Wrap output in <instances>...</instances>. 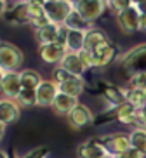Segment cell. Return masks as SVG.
I'll list each match as a JSON object with an SVG mask.
<instances>
[{"label":"cell","mask_w":146,"mask_h":158,"mask_svg":"<svg viewBox=\"0 0 146 158\" xmlns=\"http://www.w3.org/2000/svg\"><path fill=\"white\" fill-rule=\"evenodd\" d=\"M24 61V54L18 45L0 40V71L2 73H16L21 70Z\"/></svg>","instance_id":"6da1fadb"},{"label":"cell","mask_w":146,"mask_h":158,"mask_svg":"<svg viewBox=\"0 0 146 158\" xmlns=\"http://www.w3.org/2000/svg\"><path fill=\"white\" fill-rule=\"evenodd\" d=\"M120 66L129 77L146 73V44L136 45L123 52L120 57Z\"/></svg>","instance_id":"7a4b0ae2"},{"label":"cell","mask_w":146,"mask_h":158,"mask_svg":"<svg viewBox=\"0 0 146 158\" xmlns=\"http://www.w3.org/2000/svg\"><path fill=\"white\" fill-rule=\"evenodd\" d=\"M44 10H45V14L52 24L63 26L73 10V2L71 0H45Z\"/></svg>","instance_id":"3957f363"},{"label":"cell","mask_w":146,"mask_h":158,"mask_svg":"<svg viewBox=\"0 0 146 158\" xmlns=\"http://www.w3.org/2000/svg\"><path fill=\"white\" fill-rule=\"evenodd\" d=\"M99 139L103 143V146L106 148L108 155L111 158H118L120 155L127 153L131 146V139H129V134H123V132H113V134H106V135H99Z\"/></svg>","instance_id":"277c9868"},{"label":"cell","mask_w":146,"mask_h":158,"mask_svg":"<svg viewBox=\"0 0 146 158\" xmlns=\"http://www.w3.org/2000/svg\"><path fill=\"white\" fill-rule=\"evenodd\" d=\"M106 7L108 5L104 0H77V2H73V9L84 19H87L90 24L103 16Z\"/></svg>","instance_id":"5b68a950"},{"label":"cell","mask_w":146,"mask_h":158,"mask_svg":"<svg viewBox=\"0 0 146 158\" xmlns=\"http://www.w3.org/2000/svg\"><path fill=\"white\" fill-rule=\"evenodd\" d=\"M94 118H96V115L92 113V110H90L87 104H84V102H78V104L68 113L66 122H68V125H70L71 129L78 130V129H84V127H87V125H92V123H94Z\"/></svg>","instance_id":"8992f818"},{"label":"cell","mask_w":146,"mask_h":158,"mask_svg":"<svg viewBox=\"0 0 146 158\" xmlns=\"http://www.w3.org/2000/svg\"><path fill=\"white\" fill-rule=\"evenodd\" d=\"M4 21L10 26H24L30 24L28 4L26 2H9L4 14Z\"/></svg>","instance_id":"52a82bcc"},{"label":"cell","mask_w":146,"mask_h":158,"mask_svg":"<svg viewBox=\"0 0 146 158\" xmlns=\"http://www.w3.org/2000/svg\"><path fill=\"white\" fill-rule=\"evenodd\" d=\"M77 155H78V158H104V156H110L99 137H90V139H87L85 143H82L80 146L77 148Z\"/></svg>","instance_id":"ba28073f"},{"label":"cell","mask_w":146,"mask_h":158,"mask_svg":"<svg viewBox=\"0 0 146 158\" xmlns=\"http://www.w3.org/2000/svg\"><path fill=\"white\" fill-rule=\"evenodd\" d=\"M0 90L4 94L5 99H12L16 101L18 96L23 90V85H21V77H19V71L16 73H5L2 82H0Z\"/></svg>","instance_id":"9c48e42d"},{"label":"cell","mask_w":146,"mask_h":158,"mask_svg":"<svg viewBox=\"0 0 146 158\" xmlns=\"http://www.w3.org/2000/svg\"><path fill=\"white\" fill-rule=\"evenodd\" d=\"M66 54H68V51L63 45H59V44H49V45L38 47V56H40V59L44 63H47V64L59 66Z\"/></svg>","instance_id":"30bf717a"},{"label":"cell","mask_w":146,"mask_h":158,"mask_svg":"<svg viewBox=\"0 0 146 158\" xmlns=\"http://www.w3.org/2000/svg\"><path fill=\"white\" fill-rule=\"evenodd\" d=\"M57 94H59V89H57V85L52 82V80H44L42 84L38 85L37 89V102L38 106H44L47 108L54 104V101H56Z\"/></svg>","instance_id":"8fae6325"},{"label":"cell","mask_w":146,"mask_h":158,"mask_svg":"<svg viewBox=\"0 0 146 158\" xmlns=\"http://www.w3.org/2000/svg\"><path fill=\"white\" fill-rule=\"evenodd\" d=\"M19 116H21V106L18 102L5 98L0 99V122L5 127L16 123L19 120Z\"/></svg>","instance_id":"7c38bea8"},{"label":"cell","mask_w":146,"mask_h":158,"mask_svg":"<svg viewBox=\"0 0 146 158\" xmlns=\"http://www.w3.org/2000/svg\"><path fill=\"white\" fill-rule=\"evenodd\" d=\"M110 44H111V40L108 38V35H106L103 30L92 26L89 31L85 33V45H84L85 51L96 52V51H99V49H103V47L110 45Z\"/></svg>","instance_id":"4fadbf2b"},{"label":"cell","mask_w":146,"mask_h":158,"mask_svg":"<svg viewBox=\"0 0 146 158\" xmlns=\"http://www.w3.org/2000/svg\"><path fill=\"white\" fill-rule=\"evenodd\" d=\"M137 23H139V12L137 9L132 5L131 9L123 10L120 14H117V24L120 26L125 35H132L137 31Z\"/></svg>","instance_id":"5bb4252c"},{"label":"cell","mask_w":146,"mask_h":158,"mask_svg":"<svg viewBox=\"0 0 146 158\" xmlns=\"http://www.w3.org/2000/svg\"><path fill=\"white\" fill-rule=\"evenodd\" d=\"M98 87H99V92L103 94V98L111 104V108H118L120 104L125 102V99H123V90L118 89L117 85H113L111 82L101 80L98 84Z\"/></svg>","instance_id":"9a60e30c"},{"label":"cell","mask_w":146,"mask_h":158,"mask_svg":"<svg viewBox=\"0 0 146 158\" xmlns=\"http://www.w3.org/2000/svg\"><path fill=\"white\" fill-rule=\"evenodd\" d=\"M44 2H45V0H42V2H35V0L26 2V4H28L30 24H31L35 30L42 28V26H45V24L51 23L49 18H47V14H45V10H44Z\"/></svg>","instance_id":"2e32d148"},{"label":"cell","mask_w":146,"mask_h":158,"mask_svg":"<svg viewBox=\"0 0 146 158\" xmlns=\"http://www.w3.org/2000/svg\"><path fill=\"white\" fill-rule=\"evenodd\" d=\"M118 56V47L110 44V45L99 49V51L92 52V57H94V68H106L108 64H111Z\"/></svg>","instance_id":"e0dca14e"},{"label":"cell","mask_w":146,"mask_h":158,"mask_svg":"<svg viewBox=\"0 0 146 158\" xmlns=\"http://www.w3.org/2000/svg\"><path fill=\"white\" fill-rule=\"evenodd\" d=\"M59 28L57 24H45L42 28L35 30V38L38 40V45H49V44H57V37H59Z\"/></svg>","instance_id":"ac0fdd59"},{"label":"cell","mask_w":146,"mask_h":158,"mask_svg":"<svg viewBox=\"0 0 146 158\" xmlns=\"http://www.w3.org/2000/svg\"><path fill=\"white\" fill-rule=\"evenodd\" d=\"M59 66H61L63 70H66L68 73L75 75V77H82V75L87 71L84 63H82V59H80V56H78L77 52H68Z\"/></svg>","instance_id":"d6986e66"},{"label":"cell","mask_w":146,"mask_h":158,"mask_svg":"<svg viewBox=\"0 0 146 158\" xmlns=\"http://www.w3.org/2000/svg\"><path fill=\"white\" fill-rule=\"evenodd\" d=\"M123 125L134 127V129H139V120H137V108L129 104V102H123L118 106V120Z\"/></svg>","instance_id":"ffe728a7"},{"label":"cell","mask_w":146,"mask_h":158,"mask_svg":"<svg viewBox=\"0 0 146 158\" xmlns=\"http://www.w3.org/2000/svg\"><path fill=\"white\" fill-rule=\"evenodd\" d=\"M78 102L80 101H78L77 98H71V96H66V94L59 92L57 94V98H56V101H54V104H52V110H54L57 115L68 116V113H70Z\"/></svg>","instance_id":"44dd1931"},{"label":"cell","mask_w":146,"mask_h":158,"mask_svg":"<svg viewBox=\"0 0 146 158\" xmlns=\"http://www.w3.org/2000/svg\"><path fill=\"white\" fill-rule=\"evenodd\" d=\"M19 77H21V85H23V89H26V90H37L38 85L44 82L42 75L38 73V71L31 70V68L21 70L19 71Z\"/></svg>","instance_id":"7402d4cb"},{"label":"cell","mask_w":146,"mask_h":158,"mask_svg":"<svg viewBox=\"0 0 146 158\" xmlns=\"http://www.w3.org/2000/svg\"><path fill=\"white\" fill-rule=\"evenodd\" d=\"M123 90V99L125 102L136 106L137 110L146 106V90H141V89H134V87H125Z\"/></svg>","instance_id":"603a6c76"},{"label":"cell","mask_w":146,"mask_h":158,"mask_svg":"<svg viewBox=\"0 0 146 158\" xmlns=\"http://www.w3.org/2000/svg\"><path fill=\"white\" fill-rule=\"evenodd\" d=\"M57 89H59V92L66 94V96H71V98H80L82 94H84L85 90V82L84 78H75V80H70V82H66V84H61L57 85Z\"/></svg>","instance_id":"cb8c5ba5"},{"label":"cell","mask_w":146,"mask_h":158,"mask_svg":"<svg viewBox=\"0 0 146 158\" xmlns=\"http://www.w3.org/2000/svg\"><path fill=\"white\" fill-rule=\"evenodd\" d=\"M85 33H87V31L70 30V31H68V38H66V51H68V52H77V54H78L80 51H84Z\"/></svg>","instance_id":"d4e9b609"},{"label":"cell","mask_w":146,"mask_h":158,"mask_svg":"<svg viewBox=\"0 0 146 158\" xmlns=\"http://www.w3.org/2000/svg\"><path fill=\"white\" fill-rule=\"evenodd\" d=\"M65 26L68 30H77V31H89V30L92 28V24H90L87 19L82 18L75 9L71 10V14L68 16V19L65 21Z\"/></svg>","instance_id":"484cf974"},{"label":"cell","mask_w":146,"mask_h":158,"mask_svg":"<svg viewBox=\"0 0 146 158\" xmlns=\"http://www.w3.org/2000/svg\"><path fill=\"white\" fill-rule=\"evenodd\" d=\"M131 146L146 156V129H134L129 132Z\"/></svg>","instance_id":"4316f807"},{"label":"cell","mask_w":146,"mask_h":158,"mask_svg":"<svg viewBox=\"0 0 146 158\" xmlns=\"http://www.w3.org/2000/svg\"><path fill=\"white\" fill-rule=\"evenodd\" d=\"M16 102H18L21 108L38 106V102H37V90H26V89H23L21 94L18 96V99H16Z\"/></svg>","instance_id":"83f0119b"},{"label":"cell","mask_w":146,"mask_h":158,"mask_svg":"<svg viewBox=\"0 0 146 158\" xmlns=\"http://www.w3.org/2000/svg\"><path fill=\"white\" fill-rule=\"evenodd\" d=\"M118 120V108H110L106 111L96 115L94 123L96 125H104V123H110V122H117Z\"/></svg>","instance_id":"f1b7e54d"},{"label":"cell","mask_w":146,"mask_h":158,"mask_svg":"<svg viewBox=\"0 0 146 158\" xmlns=\"http://www.w3.org/2000/svg\"><path fill=\"white\" fill-rule=\"evenodd\" d=\"M78 78V77H75V75L68 73L66 70H63L61 66H56L54 68V71H52V82L56 85H61V84H66V82H70V80H75ZM82 78V77H80Z\"/></svg>","instance_id":"f546056e"},{"label":"cell","mask_w":146,"mask_h":158,"mask_svg":"<svg viewBox=\"0 0 146 158\" xmlns=\"http://www.w3.org/2000/svg\"><path fill=\"white\" fill-rule=\"evenodd\" d=\"M106 5H108L110 10H113L115 16L120 14V12H123V10L131 9L132 5H134V2L132 0H110V2H106Z\"/></svg>","instance_id":"4dcf8cb0"},{"label":"cell","mask_w":146,"mask_h":158,"mask_svg":"<svg viewBox=\"0 0 146 158\" xmlns=\"http://www.w3.org/2000/svg\"><path fill=\"white\" fill-rule=\"evenodd\" d=\"M16 158H51V148L49 146H38V148L30 149L23 156H16Z\"/></svg>","instance_id":"1f68e13d"},{"label":"cell","mask_w":146,"mask_h":158,"mask_svg":"<svg viewBox=\"0 0 146 158\" xmlns=\"http://www.w3.org/2000/svg\"><path fill=\"white\" fill-rule=\"evenodd\" d=\"M129 87H134V89H141V90H146V73L134 75V77H129Z\"/></svg>","instance_id":"d6a6232c"},{"label":"cell","mask_w":146,"mask_h":158,"mask_svg":"<svg viewBox=\"0 0 146 158\" xmlns=\"http://www.w3.org/2000/svg\"><path fill=\"white\" fill-rule=\"evenodd\" d=\"M78 56H80V59H82V63H84V66H85V70H90V68H94V57H92V52H89V51H80L78 52Z\"/></svg>","instance_id":"836d02e7"},{"label":"cell","mask_w":146,"mask_h":158,"mask_svg":"<svg viewBox=\"0 0 146 158\" xmlns=\"http://www.w3.org/2000/svg\"><path fill=\"white\" fill-rule=\"evenodd\" d=\"M137 120H139V129H146V106L137 110Z\"/></svg>","instance_id":"e575fe53"},{"label":"cell","mask_w":146,"mask_h":158,"mask_svg":"<svg viewBox=\"0 0 146 158\" xmlns=\"http://www.w3.org/2000/svg\"><path fill=\"white\" fill-rule=\"evenodd\" d=\"M118 158H144V155H143V153H139V151H136L134 148H131V149L127 151V153L120 155Z\"/></svg>","instance_id":"d590c367"},{"label":"cell","mask_w":146,"mask_h":158,"mask_svg":"<svg viewBox=\"0 0 146 158\" xmlns=\"http://www.w3.org/2000/svg\"><path fill=\"white\" fill-rule=\"evenodd\" d=\"M134 7L137 9L139 14H146V0H137V2H134Z\"/></svg>","instance_id":"8d00e7d4"},{"label":"cell","mask_w":146,"mask_h":158,"mask_svg":"<svg viewBox=\"0 0 146 158\" xmlns=\"http://www.w3.org/2000/svg\"><path fill=\"white\" fill-rule=\"evenodd\" d=\"M137 31L146 33V14H139V23H137Z\"/></svg>","instance_id":"74e56055"},{"label":"cell","mask_w":146,"mask_h":158,"mask_svg":"<svg viewBox=\"0 0 146 158\" xmlns=\"http://www.w3.org/2000/svg\"><path fill=\"white\" fill-rule=\"evenodd\" d=\"M7 5H9V2H5V0H0V16L5 14V10H7Z\"/></svg>","instance_id":"f35d334b"},{"label":"cell","mask_w":146,"mask_h":158,"mask_svg":"<svg viewBox=\"0 0 146 158\" xmlns=\"http://www.w3.org/2000/svg\"><path fill=\"white\" fill-rule=\"evenodd\" d=\"M4 135H5V125L0 122V141L4 139Z\"/></svg>","instance_id":"ab89813d"},{"label":"cell","mask_w":146,"mask_h":158,"mask_svg":"<svg viewBox=\"0 0 146 158\" xmlns=\"http://www.w3.org/2000/svg\"><path fill=\"white\" fill-rule=\"evenodd\" d=\"M0 158H9L7 151H4V149H0Z\"/></svg>","instance_id":"60d3db41"},{"label":"cell","mask_w":146,"mask_h":158,"mask_svg":"<svg viewBox=\"0 0 146 158\" xmlns=\"http://www.w3.org/2000/svg\"><path fill=\"white\" fill-rule=\"evenodd\" d=\"M2 78H4V73H2V71H0V82H2Z\"/></svg>","instance_id":"b9f144b4"},{"label":"cell","mask_w":146,"mask_h":158,"mask_svg":"<svg viewBox=\"0 0 146 158\" xmlns=\"http://www.w3.org/2000/svg\"><path fill=\"white\" fill-rule=\"evenodd\" d=\"M104 158H111V156H104Z\"/></svg>","instance_id":"7bdbcfd3"}]
</instances>
